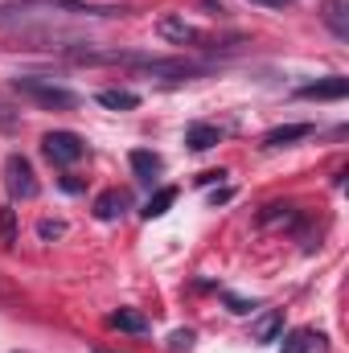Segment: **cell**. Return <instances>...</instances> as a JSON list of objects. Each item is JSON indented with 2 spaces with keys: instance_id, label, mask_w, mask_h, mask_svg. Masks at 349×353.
I'll use <instances>...</instances> for the list:
<instances>
[{
  "instance_id": "5",
  "label": "cell",
  "mask_w": 349,
  "mask_h": 353,
  "mask_svg": "<svg viewBox=\"0 0 349 353\" xmlns=\"http://www.w3.org/2000/svg\"><path fill=\"white\" fill-rule=\"evenodd\" d=\"M157 33H161L165 41H173V46H193V41H201V33H197L185 17H161Z\"/></svg>"
},
{
  "instance_id": "18",
  "label": "cell",
  "mask_w": 349,
  "mask_h": 353,
  "mask_svg": "<svg viewBox=\"0 0 349 353\" xmlns=\"http://www.w3.org/2000/svg\"><path fill=\"white\" fill-rule=\"evenodd\" d=\"M169 350L173 353H189L193 350V333H189V329H177L173 337H169Z\"/></svg>"
},
{
  "instance_id": "2",
  "label": "cell",
  "mask_w": 349,
  "mask_h": 353,
  "mask_svg": "<svg viewBox=\"0 0 349 353\" xmlns=\"http://www.w3.org/2000/svg\"><path fill=\"white\" fill-rule=\"evenodd\" d=\"M41 152H46V161L50 165H79L83 157H87V144L74 136V132H46L41 136Z\"/></svg>"
},
{
  "instance_id": "7",
  "label": "cell",
  "mask_w": 349,
  "mask_h": 353,
  "mask_svg": "<svg viewBox=\"0 0 349 353\" xmlns=\"http://www.w3.org/2000/svg\"><path fill=\"white\" fill-rule=\"evenodd\" d=\"M296 94H300V99H346L349 94V79L333 74V79H325V83H308V87H300Z\"/></svg>"
},
{
  "instance_id": "10",
  "label": "cell",
  "mask_w": 349,
  "mask_h": 353,
  "mask_svg": "<svg viewBox=\"0 0 349 353\" xmlns=\"http://www.w3.org/2000/svg\"><path fill=\"white\" fill-rule=\"evenodd\" d=\"M107 325H111V329H119V333H136V337H140V333H148V316H144V312H136V308H119V312H111V316H107Z\"/></svg>"
},
{
  "instance_id": "23",
  "label": "cell",
  "mask_w": 349,
  "mask_h": 353,
  "mask_svg": "<svg viewBox=\"0 0 349 353\" xmlns=\"http://www.w3.org/2000/svg\"><path fill=\"white\" fill-rule=\"evenodd\" d=\"M94 353H111V350H94Z\"/></svg>"
},
{
  "instance_id": "19",
  "label": "cell",
  "mask_w": 349,
  "mask_h": 353,
  "mask_svg": "<svg viewBox=\"0 0 349 353\" xmlns=\"http://www.w3.org/2000/svg\"><path fill=\"white\" fill-rule=\"evenodd\" d=\"M37 234H41V239H58V234H66V226H62V222H50V218H46V222L37 226Z\"/></svg>"
},
{
  "instance_id": "1",
  "label": "cell",
  "mask_w": 349,
  "mask_h": 353,
  "mask_svg": "<svg viewBox=\"0 0 349 353\" xmlns=\"http://www.w3.org/2000/svg\"><path fill=\"white\" fill-rule=\"evenodd\" d=\"M17 90L21 94H29L33 103H41V107H50V111H70L74 103H79V94L66 87H54L50 79H33V74H25V79H17Z\"/></svg>"
},
{
  "instance_id": "11",
  "label": "cell",
  "mask_w": 349,
  "mask_h": 353,
  "mask_svg": "<svg viewBox=\"0 0 349 353\" xmlns=\"http://www.w3.org/2000/svg\"><path fill=\"white\" fill-rule=\"evenodd\" d=\"M279 329H283V312H279V308H267L259 321L251 325V341H275Z\"/></svg>"
},
{
  "instance_id": "14",
  "label": "cell",
  "mask_w": 349,
  "mask_h": 353,
  "mask_svg": "<svg viewBox=\"0 0 349 353\" xmlns=\"http://www.w3.org/2000/svg\"><path fill=\"white\" fill-rule=\"evenodd\" d=\"M177 201V189H157L152 197H148V205H144V218H161V214H169V205Z\"/></svg>"
},
{
  "instance_id": "12",
  "label": "cell",
  "mask_w": 349,
  "mask_h": 353,
  "mask_svg": "<svg viewBox=\"0 0 349 353\" xmlns=\"http://www.w3.org/2000/svg\"><path fill=\"white\" fill-rule=\"evenodd\" d=\"M325 25L333 29L337 41H349V17H346V0H325Z\"/></svg>"
},
{
  "instance_id": "8",
  "label": "cell",
  "mask_w": 349,
  "mask_h": 353,
  "mask_svg": "<svg viewBox=\"0 0 349 353\" xmlns=\"http://www.w3.org/2000/svg\"><path fill=\"white\" fill-rule=\"evenodd\" d=\"M185 144H189L193 152H210L214 144H222V128H214V123H193V128L185 132Z\"/></svg>"
},
{
  "instance_id": "6",
  "label": "cell",
  "mask_w": 349,
  "mask_h": 353,
  "mask_svg": "<svg viewBox=\"0 0 349 353\" xmlns=\"http://www.w3.org/2000/svg\"><path fill=\"white\" fill-rule=\"evenodd\" d=\"M312 136V123H283V128H271L263 136V148H288L296 140H308Z\"/></svg>"
},
{
  "instance_id": "22",
  "label": "cell",
  "mask_w": 349,
  "mask_h": 353,
  "mask_svg": "<svg viewBox=\"0 0 349 353\" xmlns=\"http://www.w3.org/2000/svg\"><path fill=\"white\" fill-rule=\"evenodd\" d=\"M255 4H267V8H283V4H292V0H255Z\"/></svg>"
},
{
  "instance_id": "21",
  "label": "cell",
  "mask_w": 349,
  "mask_h": 353,
  "mask_svg": "<svg viewBox=\"0 0 349 353\" xmlns=\"http://www.w3.org/2000/svg\"><path fill=\"white\" fill-rule=\"evenodd\" d=\"M222 176H226V173L218 169V173H201V176H197V181H201V185H214V181H222Z\"/></svg>"
},
{
  "instance_id": "9",
  "label": "cell",
  "mask_w": 349,
  "mask_h": 353,
  "mask_svg": "<svg viewBox=\"0 0 349 353\" xmlns=\"http://www.w3.org/2000/svg\"><path fill=\"white\" fill-rule=\"evenodd\" d=\"M128 161H132V173L140 176V181H148V185H152V181L161 176V169H165V161H161L157 152H148V148H136Z\"/></svg>"
},
{
  "instance_id": "20",
  "label": "cell",
  "mask_w": 349,
  "mask_h": 353,
  "mask_svg": "<svg viewBox=\"0 0 349 353\" xmlns=\"http://www.w3.org/2000/svg\"><path fill=\"white\" fill-rule=\"evenodd\" d=\"M226 304H230V312H251V308H255V300L247 304V300H239V296H226Z\"/></svg>"
},
{
  "instance_id": "4",
  "label": "cell",
  "mask_w": 349,
  "mask_h": 353,
  "mask_svg": "<svg viewBox=\"0 0 349 353\" xmlns=\"http://www.w3.org/2000/svg\"><path fill=\"white\" fill-rule=\"evenodd\" d=\"M128 205H132V197H128L123 189H107V193L94 197V218H99V222H115V218H123Z\"/></svg>"
},
{
  "instance_id": "17",
  "label": "cell",
  "mask_w": 349,
  "mask_h": 353,
  "mask_svg": "<svg viewBox=\"0 0 349 353\" xmlns=\"http://www.w3.org/2000/svg\"><path fill=\"white\" fill-rule=\"evenodd\" d=\"M279 218H283V222H292V218H296V205H267V210L259 214L263 226H267V222H279Z\"/></svg>"
},
{
  "instance_id": "15",
  "label": "cell",
  "mask_w": 349,
  "mask_h": 353,
  "mask_svg": "<svg viewBox=\"0 0 349 353\" xmlns=\"http://www.w3.org/2000/svg\"><path fill=\"white\" fill-rule=\"evenodd\" d=\"M0 239H4V247H17V210H0Z\"/></svg>"
},
{
  "instance_id": "13",
  "label": "cell",
  "mask_w": 349,
  "mask_h": 353,
  "mask_svg": "<svg viewBox=\"0 0 349 353\" xmlns=\"http://www.w3.org/2000/svg\"><path fill=\"white\" fill-rule=\"evenodd\" d=\"M99 103H103L107 111H132V107H140V94H136V90L111 87V90H99Z\"/></svg>"
},
{
  "instance_id": "3",
  "label": "cell",
  "mask_w": 349,
  "mask_h": 353,
  "mask_svg": "<svg viewBox=\"0 0 349 353\" xmlns=\"http://www.w3.org/2000/svg\"><path fill=\"white\" fill-rule=\"evenodd\" d=\"M4 185H8V193H12V201H29V197H37L33 165H29L21 152H12V157L4 161Z\"/></svg>"
},
{
  "instance_id": "16",
  "label": "cell",
  "mask_w": 349,
  "mask_h": 353,
  "mask_svg": "<svg viewBox=\"0 0 349 353\" xmlns=\"http://www.w3.org/2000/svg\"><path fill=\"white\" fill-rule=\"evenodd\" d=\"M308 345H312V333L308 329H296V333L283 337V350L279 353H308Z\"/></svg>"
}]
</instances>
